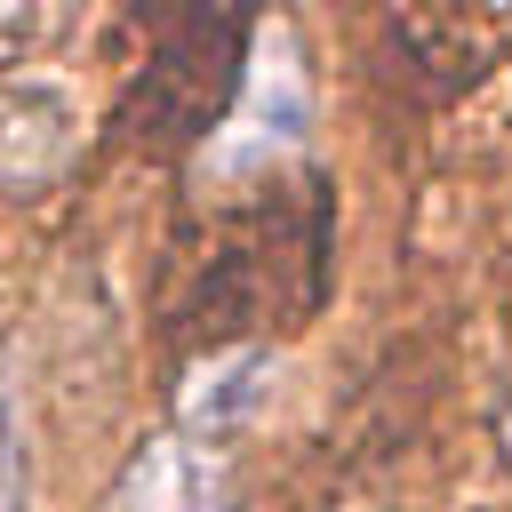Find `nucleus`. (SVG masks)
Masks as SVG:
<instances>
[{
  "label": "nucleus",
  "mask_w": 512,
  "mask_h": 512,
  "mask_svg": "<svg viewBox=\"0 0 512 512\" xmlns=\"http://www.w3.org/2000/svg\"><path fill=\"white\" fill-rule=\"evenodd\" d=\"M248 64V8H192V24L152 56L144 72V120L168 136H200Z\"/></svg>",
  "instance_id": "f257e3e1"
},
{
  "label": "nucleus",
  "mask_w": 512,
  "mask_h": 512,
  "mask_svg": "<svg viewBox=\"0 0 512 512\" xmlns=\"http://www.w3.org/2000/svg\"><path fill=\"white\" fill-rule=\"evenodd\" d=\"M264 376H272V352H264V344H240V352L208 360V368L184 384V432L200 440V432H224V424H240V416L256 408Z\"/></svg>",
  "instance_id": "20e7f679"
},
{
  "label": "nucleus",
  "mask_w": 512,
  "mask_h": 512,
  "mask_svg": "<svg viewBox=\"0 0 512 512\" xmlns=\"http://www.w3.org/2000/svg\"><path fill=\"white\" fill-rule=\"evenodd\" d=\"M0 512H24V384L8 336H0Z\"/></svg>",
  "instance_id": "39448f33"
},
{
  "label": "nucleus",
  "mask_w": 512,
  "mask_h": 512,
  "mask_svg": "<svg viewBox=\"0 0 512 512\" xmlns=\"http://www.w3.org/2000/svg\"><path fill=\"white\" fill-rule=\"evenodd\" d=\"M224 496H232V472L192 432L144 440L112 480V512H224Z\"/></svg>",
  "instance_id": "f03ea898"
},
{
  "label": "nucleus",
  "mask_w": 512,
  "mask_h": 512,
  "mask_svg": "<svg viewBox=\"0 0 512 512\" xmlns=\"http://www.w3.org/2000/svg\"><path fill=\"white\" fill-rule=\"evenodd\" d=\"M496 440H504V456H512V392H504V408H496Z\"/></svg>",
  "instance_id": "423d86ee"
},
{
  "label": "nucleus",
  "mask_w": 512,
  "mask_h": 512,
  "mask_svg": "<svg viewBox=\"0 0 512 512\" xmlns=\"http://www.w3.org/2000/svg\"><path fill=\"white\" fill-rule=\"evenodd\" d=\"M72 160V96L48 80H0V184H40Z\"/></svg>",
  "instance_id": "7ed1b4c3"
}]
</instances>
